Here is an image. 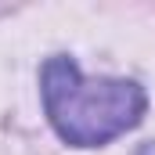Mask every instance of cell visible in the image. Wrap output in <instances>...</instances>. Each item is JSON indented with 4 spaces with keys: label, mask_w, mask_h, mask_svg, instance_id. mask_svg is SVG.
Listing matches in <instances>:
<instances>
[{
    "label": "cell",
    "mask_w": 155,
    "mask_h": 155,
    "mask_svg": "<svg viewBox=\"0 0 155 155\" xmlns=\"http://www.w3.org/2000/svg\"><path fill=\"white\" fill-rule=\"evenodd\" d=\"M40 83L51 126L61 141L76 148L108 144L112 137L137 126L148 108V97L134 79H87L79 65L65 54H54L43 65Z\"/></svg>",
    "instance_id": "1"
}]
</instances>
